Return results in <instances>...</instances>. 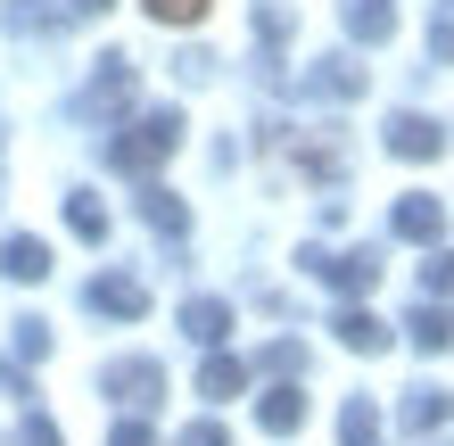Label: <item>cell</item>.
<instances>
[{
    "instance_id": "obj_2",
    "label": "cell",
    "mask_w": 454,
    "mask_h": 446,
    "mask_svg": "<svg viewBox=\"0 0 454 446\" xmlns=\"http://www.w3.org/2000/svg\"><path fill=\"white\" fill-rule=\"evenodd\" d=\"M298 265H306L314 281H331V290H347V298H364L372 281H380V256H372V248H347V256H331V248H306Z\"/></svg>"
},
{
    "instance_id": "obj_13",
    "label": "cell",
    "mask_w": 454,
    "mask_h": 446,
    "mask_svg": "<svg viewBox=\"0 0 454 446\" xmlns=\"http://www.w3.org/2000/svg\"><path fill=\"white\" fill-rule=\"evenodd\" d=\"M347 34H356V42H388L396 34V0H347Z\"/></svg>"
},
{
    "instance_id": "obj_17",
    "label": "cell",
    "mask_w": 454,
    "mask_h": 446,
    "mask_svg": "<svg viewBox=\"0 0 454 446\" xmlns=\"http://www.w3.org/2000/svg\"><path fill=\"white\" fill-rule=\"evenodd\" d=\"M339 348L380 356V348H388V323H380V314H364V306H347V314H339Z\"/></svg>"
},
{
    "instance_id": "obj_19",
    "label": "cell",
    "mask_w": 454,
    "mask_h": 446,
    "mask_svg": "<svg viewBox=\"0 0 454 446\" xmlns=\"http://www.w3.org/2000/svg\"><path fill=\"white\" fill-rule=\"evenodd\" d=\"M339 446H380V413H372V397H347L339 405Z\"/></svg>"
},
{
    "instance_id": "obj_5",
    "label": "cell",
    "mask_w": 454,
    "mask_h": 446,
    "mask_svg": "<svg viewBox=\"0 0 454 446\" xmlns=\"http://www.w3.org/2000/svg\"><path fill=\"white\" fill-rule=\"evenodd\" d=\"M83 298H91V314H116V323H141V314H149V290L132 273H99Z\"/></svg>"
},
{
    "instance_id": "obj_21",
    "label": "cell",
    "mask_w": 454,
    "mask_h": 446,
    "mask_svg": "<svg viewBox=\"0 0 454 446\" xmlns=\"http://www.w3.org/2000/svg\"><path fill=\"white\" fill-rule=\"evenodd\" d=\"M141 9H149L157 25H199V17H207V0H141Z\"/></svg>"
},
{
    "instance_id": "obj_23",
    "label": "cell",
    "mask_w": 454,
    "mask_h": 446,
    "mask_svg": "<svg viewBox=\"0 0 454 446\" xmlns=\"http://www.w3.org/2000/svg\"><path fill=\"white\" fill-rule=\"evenodd\" d=\"M174 446H231V430H223V422H191Z\"/></svg>"
},
{
    "instance_id": "obj_20",
    "label": "cell",
    "mask_w": 454,
    "mask_h": 446,
    "mask_svg": "<svg viewBox=\"0 0 454 446\" xmlns=\"http://www.w3.org/2000/svg\"><path fill=\"white\" fill-rule=\"evenodd\" d=\"M67 223H74V240H108V207H99L91 191H74V199H67Z\"/></svg>"
},
{
    "instance_id": "obj_15",
    "label": "cell",
    "mask_w": 454,
    "mask_h": 446,
    "mask_svg": "<svg viewBox=\"0 0 454 446\" xmlns=\"http://www.w3.org/2000/svg\"><path fill=\"white\" fill-rule=\"evenodd\" d=\"M405 430H438L454 422V388H405V413H396Z\"/></svg>"
},
{
    "instance_id": "obj_26",
    "label": "cell",
    "mask_w": 454,
    "mask_h": 446,
    "mask_svg": "<svg viewBox=\"0 0 454 446\" xmlns=\"http://www.w3.org/2000/svg\"><path fill=\"white\" fill-rule=\"evenodd\" d=\"M108 446H157V438H149V422H116V438H108Z\"/></svg>"
},
{
    "instance_id": "obj_3",
    "label": "cell",
    "mask_w": 454,
    "mask_h": 446,
    "mask_svg": "<svg viewBox=\"0 0 454 446\" xmlns=\"http://www.w3.org/2000/svg\"><path fill=\"white\" fill-rule=\"evenodd\" d=\"M99 388H108V397L116 405H157V397H166V364H149V356H116L108 364V372H99Z\"/></svg>"
},
{
    "instance_id": "obj_11",
    "label": "cell",
    "mask_w": 454,
    "mask_h": 446,
    "mask_svg": "<svg viewBox=\"0 0 454 446\" xmlns=\"http://www.w3.org/2000/svg\"><path fill=\"white\" fill-rule=\"evenodd\" d=\"M306 91H314V99H356V91H364V67H356V59H314Z\"/></svg>"
},
{
    "instance_id": "obj_8",
    "label": "cell",
    "mask_w": 454,
    "mask_h": 446,
    "mask_svg": "<svg viewBox=\"0 0 454 446\" xmlns=\"http://www.w3.org/2000/svg\"><path fill=\"white\" fill-rule=\"evenodd\" d=\"M74 17H91L83 0H9V25H17V34H50V25H74Z\"/></svg>"
},
{
    "instance_id": "obj_12",
    "label": "cell",
    "mask_w": 454,
    "mask_h": 446,
    "mask_svg": "<svg viewBox=\"0 0 454 446\" xmlns=\"http://www.w3.org/2000/svg\"><path fill=\"white\" fill-rule=\"evenodd\" d=\"M405 339H413L421 356H446V348H454V314H446V306H413V314H405Z\"/></svg>"
},
{
    "instance_id": "obj_14",
    "label": "cell",
    "mask_w": 454,
    "mask_h": 446,
    "mask_svg": "<svg viewBox=\"0 0 454 446\" xmlns=\"http://www.w3.org/2000/svg\"><path fill=\"white\" fill-rule=\"evenodd\" d=\"M239 388H248V364H239V356H207V364H199V397H207V405L239 397Z\"/></svg>"
},
{
    "instance_id": "obj_10",
    "label": "cell",
    "mask_w": 454,
    "mask_h": 446,
    "mask_svg": "<svg viewBox=\"0 0 454 446\" xmlns=\"http://www.w3.org/2000/svg\"><path fill=\"white\" fill-rule=\"evenodd\" d=\"M182 331H191L199 348H223V339H231V306L223 298H191V306H182Z\"/></svg>"
},
{
    "instance_id": "obj_22",
    "label": "cell",
    "mask_w": 454,
    "mask_h": 446,
    "mask_svg": "<svg viewBox=\"0 0 454 446\" xmlns=\"http://www.w3.org/2000/svg\"><path fill=\"white\" fill-rule=\"evenodd\" d=\"M17 356L42 364V356H50V323H34V314H25V323H17Z\"/></svg>"
},
{
    "instance_id": "obj_4",
    "label": "cell",
    "mask_w": 454,
    "mask_h": 446,
    "mask_svg": "<svg viewBox=\"0 0 454 446\" xmlns=\"http://www.w3.org/2000/svg\"><path fill=\"white\" fill-rule=\"evenodd\" d=\"M388 223H396V240H413V248H438V240H446V199H430V191H405Z\"/></svg>"
},
{
    "instance_id": "obj_6",
    "label": "cell",
    "mask_w": 454,
    "mask_h": 446,
    "mask_svg": "<svg viewBox=\"0 0 454 446\" xmlns=\"http://www.w3.org/2000/svg\"><path fill=\"white\" fill-rule=\"evenodd\" d=\"M388 157H413V166H421V157H446V133H438L430 116H405V108H396L388 116Z\"/></svg>"
},
{
    "instance_id": "obj_9",
    "label": "cell",
    "mask_w": 454,
    "mask_h": 446,
    "mask_svg": "<svg viewBox=\"0 0 454 446\" xmlns=\"http://www.w3.org/2000/svg\"><path fill=\"white\" fill-rule=\"evenodd\" d=\"M256 422H264V438H289V430H298L306 422V397H298V388H264V397H256Z\"/></svg>"
},
{
    "instance_id": "obj_18",
    "label": "cell",
    "mask_w": 454,
    "mask_h": 446,
    "mask_svg": "<svg viewBox=\"0 0 454 446\" xmlns=\"http://www.w3.org/2000/svg\"><path fill=\"white\" fill-rule=\"evenodd\" d=\"M141 215H149L157 231H166V240H182V231H191V207H182L174 191H157V182H149V191H141Z\"/></svg>"
},
{
    "instance_id": "obj_1",
    "label": "cell",
    "mask_w": 454,
    "mask_h": 446,
    "mask_svg": "<svg viewBox=\"0 0 454 446\" xmlns=\"http://www.w3.org/2000/svg\"><path fill=\"white\" fill-rule=\"evenodd\" d=\"M174 149H182V116L174 108H149V116H132L124 133L108 141V166L116 174H149V166H166Z\"/></svg>"
},
{
    "instance_id": "obj_7",
    "label": "cell",
    "mask_w": 454,
    "mask_h": 446,
    "mask_svg": "<svg viewBox=\"0 0 454 446\" xmlns=\"http://www.w3.org/2000/svg\"><path fill=\"white\" fill-rule=\"evenodd\" d=\"M124 99H132V59H99L91 91H83V116H116Z\"/></svg>"
},
{
    "instance_id": "obj_24",
    "label": "cell",
    "mask_w": 454,
    "mask_h": 446,
    "mask_svg": "<svg viewBox=\"0 0 454 446\" xmlns=\"http://www.w3.org/2000/svg\"><path fill=\"white\" fill-rule=\"evenodd\" d=\"M25 446H67V438H59V422H50V413H25Z\"/></svg>"
},
{
    "instance_id": "obj_16",
    "label": "cell",
    "mask_w": 454,
    "mask_h": 446,
    "mask_svg": "<svg viewBox=\"0 0 454 446\" xmlns=\"http://www.w3.org/2000/svg\"><path fill=\"white\" fill-rule=\"evenodd\" d=\"M0 273H9V281H50V248L34 240V231H17V240L0 248Z\"/></svg>"
},
{
    "instance_id": "obj_25",
    "label": "cell",
    "mask_w": 454,
    "mask_h": 446,
    "mask_svg": "<svg viewBox=\"0 0 454 446\" xmlns=\"http://www.w3.org/2000/svg\"><path fill=\"white\" fill-rule=\"evenodd\" d=\"M421 281H430V290H454V248H446V256H430V265H421Z\"/></svg>"
}]
</instances>
